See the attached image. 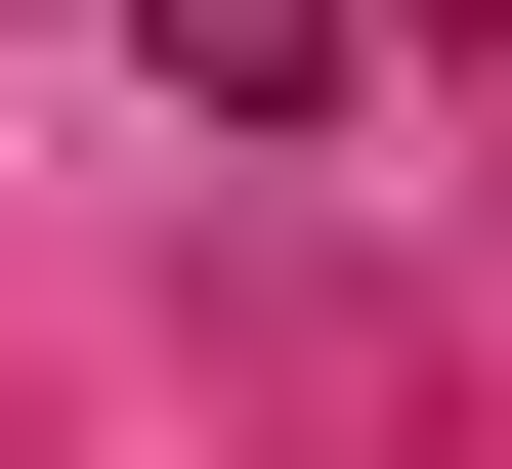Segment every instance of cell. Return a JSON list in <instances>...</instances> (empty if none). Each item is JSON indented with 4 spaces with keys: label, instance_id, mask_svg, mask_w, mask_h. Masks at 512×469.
<instances>
[{
    "label": "cell",
    "instance_id": "1",
    "mask_svg": "<svg viewBox=\"0 0 512 469\" xmlns=\"http://www.w3.org/2000/svg\"><path fill=\"white\" fill-rule=\"evenodd\" d=\"M171 43V128H342V0H128Z\"/></svg>",
    "mask_w": 512,
    "mask_h": 469
}]
</instances>
